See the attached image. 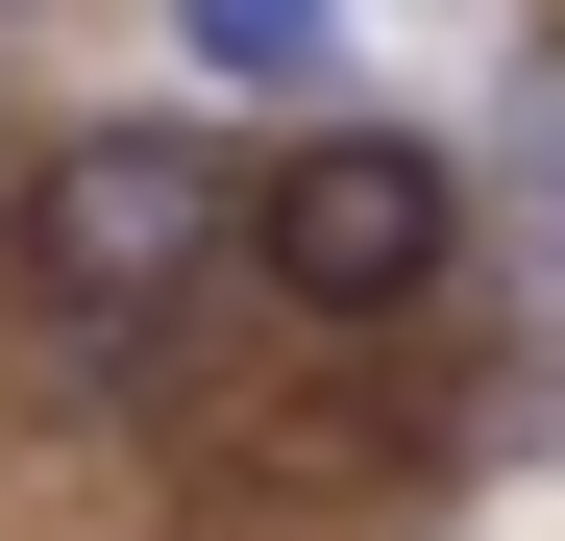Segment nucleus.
<instances>
[{
	"label": "nucleus",
	"instance_id": "nucleus-1",
	"mask_svg": "<svg viewBox=\"0 0 565 541\" xmlns=\"http://www.w3.org/2000/svg\"><path fill=\"white\" fill-rule=\"evenodd\" d=\"M0 246H25L50 344H148V320L222 296V246H246V148H222L198 99H99L74 148L0 172Z\"/></svg>",
	"mask_w": 565,
	"mask_h": 541
},
{
	"label": "nucleus",
	"instance_id": "nucleus-2",
	"mask_svg": "<svg viewBox=\"0 0 565 541\" xmlns=\"http://www.w3.org/2000/svg\"><path fill=\"white\" fill-rule=\"evenodd\" d=\"M246 296H296V320H418V296H467V172L418 148V124H296V148H270L246 172Z\"/></svg>",
	"mask_w": 565,
	"mask_h": 541
},
{
	"label": "nucleus",
	"instance_id": "nucleus-3",
	"mask_svg": "<svg viewBox=\"0 0 565 541\" xmlns=\"http://www.w3.org/2000/svg\"><path fill=\"white\" fill-rule=\"evenodd\" d=\"M172 50H198L222 99H344L369 25H344V0H172Z\"/></svg>",
	"mask_w": 565,
	"mask_h": 541
},
{
	"label": "nucleus",
	"instance_id": "nucleus-4",
	"mask_svg": "<svg viewBox=\"0 0 565 541\" xmlns=\"http://www.w3.org/2000/svg\"><path fill=\"white\" fill-rule=\"evenodd\" d=\"M492 99H516V172H541V198H565V50H516Z\"/></svg>",
	"mask_w": 565,
	"mask_h": 541
}]
</instances>
